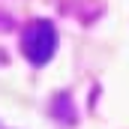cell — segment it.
<instances>
[{"mask_svg":"<svg viewBox=\"0 0 129 129\" xmlns=\"http://www.w3.org/2000/svg\"><path fill=\"white\" fill-rule=\"evenodd\" d=\"M21 48H24V57L33 66H42L54 57V48H57V30L51 21H33L30 27L21 36Z\"/></svg>","mask_w":129,"mask_h":129,"instance_id":"1","label":"cell"},{"mask_svg":"<svg viewBox=\"0 0 129 129\" xmlns=\"http://www.w3.org/2000/svg\"><path fill=\"white\" fill-rule=\"evenodd\" d=\"M66 99H69V96H63V93L54 99V105H51V114H54V117H60L63 123H72V120H75V111L69 108V102H66Z\"/></svg>","mask_w":129,"mask_h":129,"instance_id":"2","label":"cell"}]
</instances>
